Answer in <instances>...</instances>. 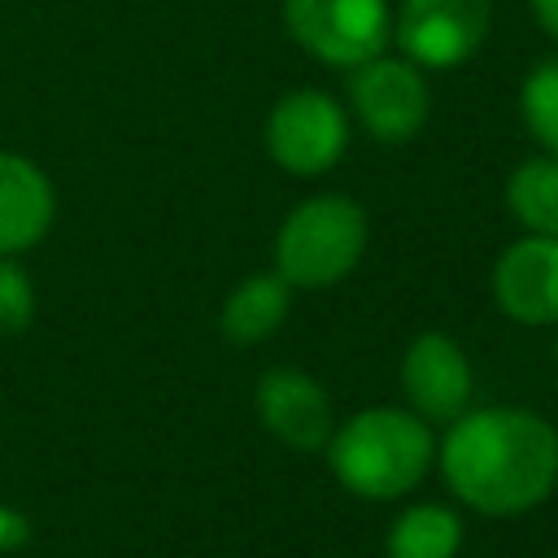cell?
Segmentation results:
<instances>
[{
	"label": "cell",
	"mask_w": 558,
	"mask_h": 558,
	"mask_svg": "<svg viewBox=\"0 0 558 558\" xmlns=\"http://www.w3.org/2000/svg\"><path fill=\"white\" fill-rule=\"evenodd\" d=\"M440 471L471 510L493 519L527 514L558 484V432L527 410H471L453 418Z\"/></svg>",
	"instance_id": "6da1fadb"
},
{
	"label": "cell",
	"mask_w": 558,
	"mask_h": 558,
	"mask_svg": "<svg viewBox=\"0 0 558 558\" xmlns=\"http://www.w3.org/2000/svg\"><path fill=\"white\" fill-rule=\"evenodd\" d=\"M432 453H436V440H432L427 423L418 414L392 410V405L353 414L327 440L336 480L353 497H371V501H392V497L410 493L427 475Z\"/></svg>",
	"instance_id": "7a4b0ae2"
},
{
	"label": "cell",
	"mask_w": 558,
	"mask_h": 558,
	"mask_svg": "<svg viewBox=\"0 0 558 558\" xmlns=\"http://www.w3.org/2000/svg\"><path fill=\"white\" fill-rule=\"evenodd\" d=\"M366 253V209L349 196L301 201L275 240V266L292 288L340 283Z\"/></svg>",
	"instance_id": "3957f363"
},
{
	"label": "cell",
	"mask_w": 558,
	"mask_h": 558,
	"mask_svg": "<svg viewBox=\"0 0 558 558\" xmlns=\"http://www.w3.org/2000/svg\"><path fill=\"white\" fill-rule=\"evenodd\" d=\"M288 35L327 65H366L384 52L388 0H283Z\"/></svg>",
	"instance_id": "277c9868"
},
{
	"label": "cell",
	"mask_w": 558,
	"mask_h": 558,
	"mask_svg": "<svg viewBox=\"0 0 558 558\" xmlns=\"http://www.w3.org/2000/svg\"><path fill=\"white\" fill-rule=\"evenodd\" d=\"M344 144H349V122L327 92L296 87L279 96L266 118V153L288 174L314 179L331 170L344 157Z\"/></svg>",
	"instance_id": "5b68a950"
},
{
	"label": "cell",
	"mask_w": 558,
	"mask_h": 558,
	"mask_svg": "<svg viewBox=\"0 0 558 558\" xmlns=\"http://www.w3.org/2000/svg\"><path fill=\"white\" fill-rule=\"evenodd\" d=\"M493 26V0H401L397 44L405 61L453 70L471 61Z\"/></svg>",
	"instance_id": "8992f818"
},
{
	"label": "cell",
	"mask_w": 558,
	"mask_h": 558,
	"mask_svg": "<svg viewBox=\"0 0 558 558\" xmlns=\"http://www.w3.org/2000/svg\"><path fill=\"white\" fill-rule=\"evenodd\" d=\"M349 96L357 122L384 144L414 140L432 113V92L423 74L414 70V61H397V57H371L353 74Z\"/></svg>",
	"instance_id": "52a82bcc"
},
{
	"label": "cell",
	"mask_w": 558,
	"mask_h": 558,
	"mask_svg": "<svg viewBox=\"0 0 558 558\" xmlns=\"http://www.w3.org/2000/svg\"><path fill=\"white\" fill-rule=\"evenodd\" d=\"M493 301L523 327L558 323V235H523L493 266Z\"/></svg>",
	"instance_id": "ba28073f"
},
{
	"label": "cell",
	"mask_w": 558,
	"mask_h": 558,
	"mask_svg": "<svg viewBox=\"0 0 558 558\" xmlns=\"http://www.w3.org/2000/svg\"><path fill=\"white\" fill-rule=\"evenodd\" d=\"M257 418L279 445L301 449V453L327 449L336 432L327 388L296 366H275L257 379Z\"/></svg>",
	"instance_id": "9c48e42d"
},
{
	"label": "cell",
	"mask_w": 558,
	"mask_h": 558,
	"mask_svg": "<svg viewBox=\"0 0 558 558\" xmlns=\"http://www.w3.org/2000/svg\"><path fill=\"white\" fill-rule=\"evenodd\" d=\"M401 384L418 418L453 423L471 405V362L462 344L449 340L445 331H423L410 340L405 362H401Z\"/></svg>",
	"instance_id": "30bf717a"
},
{
	"label": "cell",
	"mask_w": 558,
	"mask_h": 558,
	"mask_svg": "<svg viewBox=\"0 0 558 558\" xmlns=\"http://www.w3.org/2000/svg\"><path fill=\"white\" fill-rule=\"evenodd\" d=\"M52 214L57 196L48 174L17 153H0V253L9 257L39 244L52 227Z\"/></svg>",
	"instance_id": "8fae6325"
},
{
	"label": "cell",
	"mask_w": 558,
	"mask_h": 558,
	"mask_svg": "<svg viewBox=\"0 0 558 558\" xmlns=\"http://www.w3.org/2000/svg\"><path fill=\"white\" fill-rule=\"evenodd\" d=\"M288 305H292V283L283 275H253L227 296L222 336L231 344H262L283 327Z\"/></svg>",
	"instance_id": "7c38bea8"
},
{
	"label": "cell",
	"mask_w": 558,
	"mask_h": 558,
	"mask_svg": "<svg viewBox=\"0 0 558 558\" xmlns=\"http://www.w3.org/2000/svg\"><path fill=\"white\" fill-rule=\"evenodd\" d=\"M462 545V519L445 506H410L388 527V558H453Z\"/></svg>",
	"instance_id": "4fadbf2b"
},
{
	"label": "cell",
	"mask_w": 558,
	"mask_h": 558,
	"mask_svg": "<svg viewBox=\"0 0 558 558\" xmlns=\"http://www.w3.org/2000/svg\"><path fill=\"white\" fill-rule=\"evenodd\" d=\"M506 205L532 235H558V157L523 161L506 183Z\"/></svg>",
	"instance_id": "5bb4252c"
},
{
	"label": "cell",
	"mask_w": 558,
	"mask_h": 558,
	"mask_svg": "<svg viewBox=\"0 0 558 558\" xmlns=\"http://www.w3.org/2000/svg\"><path fill=\"white\" fill-rule=\"evenodd\" d=\"M519 109H523L532 140H541L558 157V57L527 70L523 92H519Z\"/></svg>",
	"instance_id": "9a60e30c"
},
{
	"label": "cell",
	"mask_w": 558,
	"mask_h": 558,
	"mask_svg": "<svg viewBox=\"0 0 558 558\" xmlns=\"http://www.w3.org/2000/svg\"><path fill=\"white\" fill-rule=\"evenodd\" d=\"M35 314V288L17 262L0 253V336H22Z\"/></svg>",
	"instance_id": "2e32d148"
},
{
	"label": "cell",
	"mask_w": 558,
	"mask_h": 558,
	"mask_svg": "<svg viewBox=\"0 0 558 558\" xmlns=\"http://www.w3.org/2000/svg\"><path fill=\"white\" fill-rule=\"evenodd\" d=\"M31 541V519L13 506H0V554H13Z\"/></svg>",
	"instance_id": "e0dca14e"
},
{
	"label": "cell",
	"mask_w": 558,
	"mask_h": 558,
	"mask_svg": "<svg viewBox=\"0 0 558 558\" xmlns=\"http://www.w3.org/2000/svg\"><path fill=\"white\" fill-rule=\"evenodd\" d=\"M532 13H536V22L558 39V0H532Z\"/></svg>",
	"instance_id": "ac0fdd59"
},
{
	"label": "cell",
	"mask_w": 558,
	"mask_h": 558,
	"mask_svg": "<svg viewBox=\"0 0 558 558\" xmlns=\"http://www.w3.org/2000/svg\"><path fill=\"white\" fill-rule=\"evenodd\" d=\"M554 357H558V340H554Z\"/></svg>",
	"instance_id": "d6986e66"
}]
</instances>
